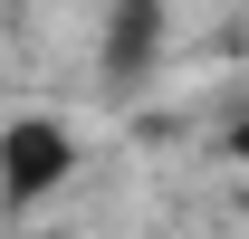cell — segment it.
I'll return each mask as SVG.
<instances>
[{"mask_svg":"<svg viewBox=\"0 0 249 239\" xmlns=\"http://www.w3.org/2000/svg\"><path fill=\"white\" fill-rule=\"evenodd\" d=\"M67 163H77V144H67L58 115H19L0 134V191H10V201H48L67 182Z\"/></svg>","mask_w":249,"mask_h":239,"instance_id":"cell-1","label":"cell"},{"mask_svg":"<svg viewBox=\"0 0 249 239\" xmlns=\"http://www.w3.org/2000/svg\"><path fill=\"white\" fill-rule=\"evenodd\" d=\"M163 38V0H115V29H106V67L115 77H144Z\"/></svg>","mask_w":249,"mask_h":239,"instance_id":"cell-2","label":"cell"},{"mask_svg":"<svg viewBox=\"0 0 249 239\" xmlns=\"http://www.w3.org/2000/svg\"><path fill=\"white\" fill-rule=\"evenodd\" d=\"M240 163H249V124H240Z\"/></svg>","mask_w":249,"mask_h":239,"instance_id":"cell-3","label":"cell"}]
</instances>
